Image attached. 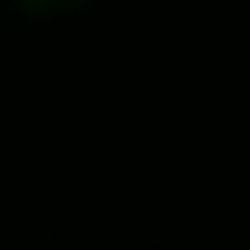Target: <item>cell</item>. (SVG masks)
<instances>
[{
    "mask_svg": "<svg viewBox=\"0 0 250 250\" xmlns=\"http://www.w3.org/2000/svg\"><path fill=\"white\" fill-rule=\"evenodd\" d=\"M17 6H29V12H74L85 0H17Z\"/></svg>",
    "mask_w": 250,
    "mask_h": 250,
    "instance_id": "6da1fadb",
    "label": "cell"
}]
</instances>
